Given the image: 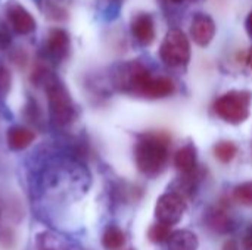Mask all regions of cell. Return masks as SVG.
Here are the masks:
<instances>
[{
	"instance_id": "d6986e66",
	"label": "cell",
	"mask_w": 252,
	"mask_h": 250,
	"mask_svg": "<svg viewBox=\"0 0 252 250\" xmlns=\"http://www.w3.org/2000/svg\"><path fill=\"white\" fill-rule=\"evenodd\" d=\"M44 7H46L44 9L46 16H49L52 21H63L66 18V12L62 7H59L58 4L52 3V1H46Z\"/></svg>"
},
{
	"instance_id": "e0dca14e",
	"label": "cell",
	"mask_w": 252,
	"mask_h": 250,
	"mask_svg": "<svg viewBox=\"0 0 252 250\" xmlns=\"http://www.w3.org/2000/svg\"><path fill=\"white\" fill-rule=\"evenodd\" d=\"M171 227L170 225H165V224H155L149 228L148 231V239L152 242V243H164L170 239L171 236Z\"/></svg>"
},
{
	"instance_id": "ba28073f",
	"label": "cell",
	"mask_w": 252,
	"mask_h": 250,
	"mask_svg": "<svg viewBox=\"0 0 252 250\" xmlns=\"http://www.w3.org/2000/svg\"><path fill=\"white\" fill-rule=\"evenodd\" d=\"M190 35L193 38V41L201 46L205 47L208 46L214 35H216V24L214 19L210 15L205 13H198L193 16L192 25H190Z\"/></svg>"
},
{
	"instance_id": "603a6c76",
	"label": "cell",
	"mask_w": 252,
	"mask_h": 250,
	"mask_svg": "<svg viewBox=\"0 0 252 250\" xmlns=\"http://www.w3.org/2000/svg\"><path fill=\"white\" fill-rule=\"evenodd\" d=\"M223 250H239V246H238V243L235 240H229V242L224 243Z\"/></svg>"
},
{
	"instance_id": "7a4b0ae2",
	"label": "cell",
	"mask_w": 252,
	"mask_h": 250,
	"mask_svg": "<svg viewBox=\"0 0 252 250\" xmlns=\"http://www.w3.org/2000/svg\"><path fill=\"white\" fill-rule=\"evenodd\" d=\"M170 137L165 133H146L134 146V161L140 172L146 175L159 174L168 161Z\"/></svg>"
},
{
	"instance_id": "2e32d148",
	"label": "cell",
	"mask_w": 252,
	"mask_h": 250,
	"mask_svg": "<svg viewBox=\"0 0 252 250\" xmlns=\"http://www.w3.org/2000/svg\"><path fill=\"white\" fill-rule=\"evenodd\" d=\"M238 155V147L232 141H220L214 146V156L223 164H229Z\"/></svg>"
},
{
	"instance_id": "8fae6325",
	"label": "cell",
	"mask_w": 252,
	"mask_h": 250,
	"mask_svg": "<svg viewBox=\"0 0 252 250\" xmlns=\"http://www.w3.org/2000/svg\"><path fill=\"white\" fill-rule=\"evenodd\" d=\"M34 139H35L34 131L27 128V127H21V125L9 128L7 134H6L7 146L12 150H24V149H27L34 141Z\"/></svg>"
},
{
	"instance_id": "52a82bcc",
	"label": "cell",
	"mask_w": 252,
	"mask_h": 250,
	"mask_svg": "<svg viewBox=\"0 0 252 250\" xmlns=\"http://www.w3.org/2000/svg\"><path fill=\"white\" fill-rule=\"evenodd\" d=\"M71 40L65 29L53 28L44 41V55L52 62H62L69 53Z\"/></svg>"
},
{
	"instance_id": "4316f807",
	"label": "cell",
	"mask_w": 252,
	"mask_h": 250,
	"mask_svg": "<svg viewBox=\"0 0 252 250\" xmlns=\"http://www.w3.org/2000/svg\"><path fill=\"white\" fill-rule=\"evenodd\" d=\"M44 250H53V249H44Z\"/></svg>"
},
{
	"instance_id": "3957f363",
	"label": "cell",
	"mask_w": 252,
	"mask_h": 250,
	"mask_svg": "<svg viewBox=\"0 0 252 250\" xmlns=\"http://www.w3.org/2000/svg\"><path fill=\"white\" fill-rule=\"evenodd\" d=\"M252 94L247 90H232L220 96L213 108L214 112L226 122L238 125L245 122L251 113Z\"/></svg>"
},
{
	"instance_id": "9a60e30c",
	"label": "cell",
	"mask_w": 252,
	"mask_h": 250,
	"mask_svg": "<svg viewBox=\"0 0 252 250\" xmlns=\"http://www.w3.org/2000/svg\"><path fill=\"white\" fill-rule=\"evenodd\" d=\"M126 245V234L117 225H109L102 236V246L106 250H120Z\"/></svg>"
},
{
	"instance_id": "7c38bea8",
	"label": "cell",
	"mask_w": 252,
	"mask_h": 250,
	"mask_svg": "<svg viewBox=\"0 0 252 250\" xmlns=\"http://www.w3.org/2000/svg\"><path fill=\"white\" fill-rule=\"evenodd\" d=\"M199 242L196 234L188 230L173 231L170 239L167 240L168 250H198Z\"/></svg>"
},
{
	"instance_id": "7402d4cb",
	"label": "cell",
	"mask_w": 252,
	"mask_h": 250,
	"mask_svg": "<svg viewBox=\"0 0 252 250\" xmlns=\"http://www.w3.org/2000/svg\"><path fill=\"white\" fill-rule=\"evenodd\" d=\"M244 249L245 250H252V230H250L244 239Z\"/></svg>"
},
{
	"instance_id": "44dd1931",
	"label": "cell",
	"mask_w": 252,
	"mask_h": 250,
	"mask_svg": "<svg viewBox=\"0 0 252 250\" xmlns=\"http://www.w3.org/2000/svg\"><path fill=\"white\" fill-rule=\"evenodd\" d=\"M10 43H12V37H10L9 29H7L4 25H1V24H0V50H6V49H9Z\"/></svg>"
},
{
	"instance_id": "5bb4252c",
	"label": "cell",
	"mask_w": 252,
	"mask_h": 250,
	"mask_svg": "<svg viewBox=\"0 0 252 250\" xmlns=\"http://www.w3.org/2000/svg\"><path fill=\"white\" fill-rule=\"evenodd\" d=\"M208 227L216 231V233H226L230 230V225H232V221L230 218L227 217V214L220 209V208H213L208 211L207 214V218H205Z\"/></svg>"
},
{
	"instance_id": "ac0fdd59",
	"label": "cell",
	"mask_w": 252,
	"mask_h": 250,
	"mask_svg": "<svg viewBox=\"0 0 252 250\" xmlns=\"http://www.w3.org/2000/svg\"><path fill=\"white\" fill-rule=\"evenodd\" d=\"M233 199L242 206H252V181L242 183L233 190Z\"/></svg>"
},
{
	"instance_id": "6da1fadb",
	"label": "cell",
	"mask_w": 252,
	"mask_h": 250,
	"mask_svg": "<svg viewBox=\"0 0 252 250\" xmlns=\"http://www.w3.org/2000/svg\"><path fill=\"white\" fill-rule=\"evenodd\" d=\"M32 83L43 85L47 96L49 115L56 127H66L75 118V105L66 87L59 78L44 66H38L32 72Z\"/></svg>"
},
{
	"instance_id": "277c9868",
	"label": "cell",
	"mask_w": 252,
	"mask_h": 250,
	"mask_svg": "<svg viewBox=\"0 0 252 250\" xmlns=\"http://www.w3.org/2000/svg\"><path fill=\"white\" fill-rule=\"evenodd\" d=\"M159 57L161 60L171 68L185 66L190 60V43L188 35L179 29H170L159 47Z\"/></svg>"
},
{
	"instance_id": "9c48e42d",
	"label": "cell",
	"mask_w": 252,
	"mask_h": 250,
	"mask_svg": "<svg viewBox=\"0 0 252 250\" xmlns=\"http://www.w3.org/2000/svg\"><path fill=\"white\" fill-rule=\"evenodd\" d=\"M130 28L134 38L143 46H149L155 40V25L149 13H137L131 19Z\"/></svg>"
},
{
	"instance_id": "8992f818",
	"label": "cell",
	"mask_w": 252,
	"mask_h": 250,
	"mask_svg": "<svg viewBox=\"0 0 252 250\" xmlns=\"http://www.w3.org/2000/svg\"><path fill=\"white\" fill-rule=\"evenodd\" d=\"M6 18L12 29L18 34H30L37 27L34 16L16 0H9L6 3Z\"/></svg>"
},
{
	"instance_id": "ffe728a7",
	"label": "cell",
	"mask_w": 252,
	"mask_h": 250,
	"mask_svg": "<svg viewBox=\"0 0 252 250\" xmlns=\"http://www.w3.org/2000/svg\"><path fill=\"white\" fill-rule=\"evenodd\" d=\"M10 72L9 69L0 62V97H4L10 88Z\"/></svg>"
},
{
	"instance_id": "484cf974",
	"label": "cell",
	"mask_w": 252,
	"mask_h": 250,
	"mask_svg": "<svg viewBox=\"0 0 252 250\" xmlns=\"http://www.w3.org/2000/svg\"><path fill=\"white\" fill-rule=\"evenodd\" d=\"M173 1H183V0H173Z\"/></svg>"
},
{
	"instance_id": "4fadbf2b",
	"label": "cell",
	"mask_w": 252,
	"mask_h": 250,
	"mask_svg": "<svg viewBox=\"0 0 252 250\" xmlns=\"http://www.w3.org/2000/svg\"><path fill=\"white\" fill-rule=\"evenodd\" d=\"M174 167L182 174H190L196 168V149L192 144L183 146L174 155Z\"/></svg>"
},
{
	"instance_id": "30bf717a",
	"label": "cell",
	"mask_w": 252,
	"mask_h": 250,
	"mask_svg": "<svg viewBox=\"0 0 252 250\" xmlns=\"http://www.w3.org/2000/svg\"><path fill=\"white\" fill-rule=\"evenodd\" d=\"M176 85L174 83L167 77H151L146 83L142 96L146 99H164L174 93Z\"/></svg>"
},
{
	"instance_id": "d4e9b609",
	"label": "cell",
	"mask_w": 252,
	"mask_h": 250,
	"mask_svg": "<svg viewBox=\"0 0 252 250\" xmlns=\"http://www.w3.org/2000/svg\"><path fill=\"white\" fill-rule=\"evenodd\" d=\"M247 62H248L250 68H251V69H252V47H251V49H250L248 55H247Z\"/></svg>"
},
{
	"instance_id": "cb8c5ba5",
	"label": "cell",
	"mask_w": 252,
	"mask_h": 250,
	"mask_svg": "<svg viewBox=\"0 0 252 250\" xmlns=\"http://www.w3.org/2000/svg\"><path fill=\"white\" fill-rule=\"evenodd\" d=\"M245 27H247V31H248V34L252 37V12L248 15V18H247V22H245Z\"/></svg>"
},
{
	"instance_id": "5b68a950",
	"label": "cell",
	"mask_w": 252,
	"mask_h": 250,
	"mask_svg": "<svg viewBox=\"0 0 252 250\" xmlns=\"http://www.w3.org/2000/svg\"><path fill=\"white\" fill-rule=\"evenodd\" d=\"M186 211V202L179 193H165L162 194L155 205V217L158 222L165 225L177 224Z\"/></svg>"
}]
</instances>
